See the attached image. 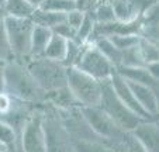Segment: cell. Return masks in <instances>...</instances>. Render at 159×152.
I'll return each mask as SVG.
<instances>
[{
  "instance_id": "20",
  "label": "cell",
  "mask_w": 159,
  "mask_h": 152,
  "mask_svg": "<svg viewBox=\"0 0 159 152\" xmlns=\"http://www.w3.org/2000/svg\"><path fill=\"white\" fill-rule=\"evenodd\" d=\"M94 21L97 24H106V23H111V21L117 20L114 14V9L111 4V0H99L96 4V7L92 12Z\"/></svg>"
},
{
  "instance_id": "27",
  "label": "cell",
  "mask_w": 159,
  "mask_h": 152,
  "mask_svg": "<svg viewBox=\"0 0 159 152\" xmlns=\"http://www.w3.org/2000/svg\"><path fill=\"white\" fill-rule=\"evenodd\" d=\"M139 37H142L145 39H149L152 42H158L159 41L158 20H142L141 28H139Z\"/></svg>"
},
{
  "instance_id": "23",
  "label": "cell",
  "mask_w": 159,
  "mask_h": 152,
  "mask_svg": "<svg viewBox=\"0 0 159 152\" xmlns=\"http://www.w3.org/2000/svg\"><path fill=\"white\" fill-rule=\"evenodd\" d=\"M83 45L84 44H80V42H78L76 39H68L65 58H63V61H62V63L66 66V68H69V66H75L76 61H78L82 49H83Z\"/></svg>"
},
{
  "instance_id": "19",
  "label": "cell",
  "mask_w": 159,
  "mask_h": 152,
  "mask_svg": "<svg viewBox=\"0 0 159 152\" xmlns=\"http://www.w3.org/2000/svg\"><path fill=\"white\" fill-rule=\"evenodd\" d=\"M34 9L27 0H4L3 10L4 16L10 17H18V18H30L33 14Z\"/></svg>"
},
{
  "instance_id": "34",
  "label": "cell",
  "mask_w": 159,
  "mask_h": 152,
  "mask_svg": "<svg viewBox=\"0 0 159 152\" xmlns=\"http://www.w3.org/2000/svg\"><path fill=\"white\" fill-rule=\"evenodd\" d=\"M27 2H28V3H30L33 7H35V9H37V7H39V4H41L44 0H27Z\"/></svg>"
},
{
  "instance_id": "4",
  "label": "cell",
  "mask_w": 159,
  "mask_h": 152,
  "mask_svg": "<svg viewBox=\"0 0 159 152\" xmlns=\"http://www.w3.org/2000/svg\"><path fill=\"white\" fill-rule=\"evenodd\" d=\"M66 86L80 106H97L102 96V82L75 66L66 68Z\"/></svg>"
},
{
  "instance_id": "29",
  "label": "cell",
  "mask_w": 159,
  "mask_h": 152,
  "mask_svg": "<svg viewBox=\"0 0 159 152\" xmlns=\"http://www.w3.org/2000/svg\"><path fill=\"white\" fill-rule=\"evenodd\" d=\"M14 101L16 99L6 90L0 92V117H7L14 113Z\"/></svg>"
},
{
  "instance_id": "8",
  "label": "cell",
  "mask_w": 159,
  "mask_h": 152,
  "mask_svg": "<svg viewBox=\"0 0 159 152\" xmlns=\"http://www.w3.org/2000/svg\"><path fill=\"white\" fill-rule=\"evenodd\" d=\"M20 149L25 152L47 151L44 120L39 114H33L24 121L20 131Z\"/></svg>"
},
{
  "instance_id": "18",
  "label": "cell",
  "mask_w": 159,
  "mask_h": 152,
  "mask_svg": "<svg viewBox=\"0 0 159 152\" xmlns=\"http://www.w3.org/2000/svg\"><path fill=\"white\" fill-rule=\"evenodd\" d=\"M66 45H68V39L58 35V34H55V33H52L51 38H49L48 44H47V47H45V49H44L42 57H47L52 61L62 62L63 58H65Z\"/></svg>"
},
{
  "instance_id": "25",
  "label": "cell",
  "mask_w": 159,
  "mask_h": 152,
  "mask_svg": "<svg viewBox=\"0 0 159 152\" xmlns=\"http://www.w3.org/2000/svg\"><path fill=\"white\" fill-rule=\"evenodd\" d=\"M108 38L118 49L123 51L138 44L139 34H114V35H108Z\"/></svg>"
},
{
  "instance_id": "12",
  "label": "cell",
  "mask_w": 159,
  "mask_h": 152,
  "mask_svg": "<svg viewBox=\"0 0 159 152\" xmlns=\"http://www.w3.org/2000/svg\"><path fill=\"white\" fill-rule=\"evenodd\" d=\"M158 0H111L117 20L129 21L139 17L149 4Z\"/></svg>"
},
{
  "instance_id": "11",
  "label": "cell",
  "mask_w": 159,
  "mask_h": 152,
  "mask_svg": "<svg viewBox=\"0 0 159 152\" xmlns=\"http://www.w3.org/2000/svg\"><path fill=\"white\" fill-rule=\"evenodd\" d=\"M129 89L134 93L135 99L138 101L141 107L149 114L152 118H156L159 113V99H158V89H153L147 85L141 83H134V82H128Z\"/></svg>"
},
{
  "instance_id": "16",
  "label": "cell",
  "mask_w": 159,
  "mask_h": 152,
  "mask_svg": "<svg viewBox=\"0 0 159 152\" xmlns=\"http://www.w3.org/2000/svg\"><path fill=\"white\" fill-rule=\"evenodd\" d=\"M89 42H93L96 45V48L110 61L113 65L117 68L120 66V62H121V51L116 47L113 42L110 41L108 37H103V35H99V37H94L92 38Z\"/></svg>"
},
{
  "instance_id": "36",
  "label": "cell",
  "mask_w": 159,
  "mask_h": 152,
  "mask_svg": "<svg viewBox=\"0 0 159 152\" xmlns=\"http://www.w3.org/2000/svg\"><path fill=\"white\" fill-rule=\"evenodd\" d=\"M4 151H6V148H4V146L0 144V152H4Z\"/></svg>"
},
{
  "instance_id": "14",
  "label": "cell",
  "mask_w": 159,
  "mask_h": 152,
  "mask_svg": "<svg viewBox=\"0 0 159 152\" xmlns=\"http://www.w3.org/2000/svg\"><path fill=\"white\" fill-rule=\"evenodd\" d=\"M52 35L51 28L42 27V25H35L33 27L31 33V45H30V58L34 57H42L44 49L48 44L49 38Z\"/></svg>"
},
{
  "instance_id": "10",
  "label": "cell",
  "mask_w": 159,
  "mask_h": 152,
  "mask_svg": "<svg viewBox=\"0 0 159 152\" xmlns=\"http://www.w3.org/2000/svg\"><path fill=\"white\" fill-rule=\"evenodd\" d=\"M110 83H111L113 90H114V93L117 94V97L123 101L132 113H135L137 116H139L144 120H156V118H152V117L141 107V104H139L138 101H137V99H135L134 93L129 89L127 81L124 78H121L117 72H114V73L110 76Z\"/></svg>"
},
{
  "instance_id": "3",
  "label": "cell",
  "mask_w": 159,
  "mask_h": 152,
  "mask_svg": "<svg viewBox=\"0 0 159 152\" xmlns=\"http://www.w3.org/2000/svg\"><path fill=\"white\" fill-rule=\"evenodd\" d=\"M3 24L10 44V49L13 54V61L25 63L30 59L31 33H33L34 27L33 21L30 18L4 16Z\"/></svg>"
},
{
  "instance_id": "31",
  "label": "cell",
  "mask_w": 159,
  "mask_h": 152,
  "mask_svg": "<svg viewBox=\"0 0 159 152\" xmlns=\"http://www.w3.org/2000/svg\"><path fill=\"white\" fill-rule=\"evenodd\" d=\"M83 17H84V12H82V10H79V9H72L65 13V21L69 24L73 30H76V28L80 25Z\"/></svg>"
},
{
  "instance_id": "2",
  "label": "cell",
  "mask_w": 159,
  "mask_h": 152,
  "mask_svg": "<svg viewBox=\"0 0 159 152\" xmlns=\"http://www.w3.org/2000/svg\"><path fill=\"white\" fill-rule=\"evenodd\" d=\"M47 96L66 86V66L47 57H34L24 63Z\"/></svg>"
},
{
  "instance_id": "5",
  "label": "cell",
  "mask_w": 159,
  "mask_h": 152,
  "mask_svg": "<svg viewBox=\"0 0 159 152\" xmlns=\"http://www.w3.org/2000/svg\"><path fill=\"white\" fill-rule=\"evenodd\" d=\"M99 106L108 114L113 121L120 127L123 131H131L135 125L144 118L132 113L123 101L117 97L111 87L110 79L102 81V96H100Z\"/></svg>"
},
{
  "instance_id": "17",
  "label": "cell",
  "mask_w": 159,
  "mask_h": 152,
  "mask_svg": "<svg viewBox=\"0 0 159 152\" xmlns=\"http://www.w3.org/2000/svg\"><path fill=\"white\" fill-rule=\"evenodd\" d=\"M30 20L35 25H42V27L52 28L54 25L62 23L65 20V13H58V12H51V10L45 9H34L33 14L30 16Z\"/></svg>"
},
{
  "instance_id": "15",
  "label": "cell",
  "mask_w": 159,
  "mask_h": 152,
  "mask_svg": "<svg viewBox=\"0 0 159 152\" xmlns=\"http://www.w3.org/2000/svg\"><path fill=\"white\" fill-rule=\"evenodd\" d=\"M0 144L6 151H18L20 149V135L11 122L0 117Z\"/></svg>"
},
{
  "instance_id": "21",
  "label": "cell",
  "mask_w": 159,
  "mask_h": 152,
  "mask_svg": "<svg viewBox=\"0 0 159 152\" xmlns=\"http://www.w3.org/2000/svg\"><path fill=\"white\" fill-rule=\"evenodd\" d=\"M144 63H151V62H159V47L158 42H152L149 39H145L139 37V41L137 44Z\"/></svg>"
},
{
  "instance_id": "32",
  "label": "cell",
  "mask_w": 159,
  "mask_h": 152,
  "mask_svg": "<svg viewBox=\"0 0 159 152\" xmlns=\"http://www.w3.org/2000/svg\"><path fill=\"white\" fill-rule=\"evenodd\" d=\"M73 2H75L76 9L82 10L84 13H92L99 0H73Z\"/></svg>"
},
{
  "instance_id": "26",
  "label": "cell",
  "mask_w": 159,
  "mask_h": 152,
  "mask_svg": "<svg viewBox=\"0 0 159 152\" xmlns=\"http://www.w3.org/2000/svg\"><path fill=\"white\" fill-rule=\"evenodd\" d=\"M39 9L51 10V12H58V13H66L75 7V2L73 0H44L39 4Z\"/></svg>"
},
{
  "instance_id": "22",
  "label": "cell",
  "mask_w": 159,
  "mask_h": 152,
  "mask_svg": "<svg viewBox=\"0 0 159 152\" xmlns=\"http://www.w3.org/2000/svg\"><path fill=\"white\" fill-rule=\"evenodd\" d=\"M94 24H96V21H94L92 13H84V17L82 20L80 25L76 28V34H75L76 41L80 42V44L89 42L90 37H92L93 30H94Z\"/></svg>"
},
{
  "instance_id": "9",
  "label": "cell",
  "mask_w": 159,
  "mask_h": 152,
  "mask_svg": "<svg viewBox=\"0 0 159 152\" xmlns=\"http://www.w3.org/2000/svg\"><path fill=\"white\" fill-rule=\"evenodd\" d=\"M142 151L156 152L159 149V127L156 120H142L131 130Z\"/></svg>"
},
{
  "instance_id": "35",
  "label": "cell",
  "mask_w": 159,
  "mask_h": 152,
  "mask_svg": "<svg viewBox=\"0 0 159 152\" xmlns=\"http://www.w3.org/2000/svg\"><path fill=\"white\" fill-rule=\"evenodd\" d=\"M4 18V10H3V6L0 4V21H3Z\"/></svg>"
},
{
  "instance_id": "24",
  "label": "cell",
  "mask_w": 159,
  "mask_h": 152,
  "mask_svg": "<svg viewBox=\"0 0 159 152\" xmlns=\"http://www.w3.org/2000/svg\"><path fill=\"white\" fill-rule=\"evenodd\" d=\"M120 66H145L144 61H142L141 55H139V51H138V47H137V45L121 51Z\"/></svg>"
},
{
  "instance_id": "7",
  "label": "cell",
  "mask_w": 159,
  "mask_h": 152,
  "mask_svg": "<svg viewBox=\"0 0 159 152\" xmlns=\"http://www.w3.org/2000/svg\"><path fill=\"white\" fill-rule=\"evenodd\" d=\"M75 68L90 75L97 81H106L116 72V66L96 48L93 42H86L83 45L80 55L75 63Z\"/></svg>"
},
{
  "instance_id": "13",
  "label": "cell",
  "mask_w": 159,
  "mask_h": 152,
  "mask_svg": "<svg viewBox=\"0 0 159 152\" xmlns=\"http://www.w3.org/2000/svg\"><path fill=\"white\" fill-rule=\"evenodd\" d=\"M116 72L128 82L147 85L153 89H159V79L153 78L145 66H118L116 68Z\"/></svg>"
},
{
  "instance_id": "6",
  "label": "cell",
  "mask_w": 159,
  "mask_h": 152,
  "mask_svg": "<svg viewBox=\"0 0 159 152\" xmlns=\"http://www.w3.org/2000/svg\"><path fill=\"white\" fill-rule=\"evenodd\" d=\"M80 116L86 125L100 138L108 141H120L125 145V132L108 117V114L97 106H80Z\"/></svg>"
},
{
  "instance_id": "30",
  "label": "cell",
  "mask_w": 159,
  "mask_h": 152,
  "mask_svg": "<svg viewBox=\"0 0 159 152\" xmlns=\"http://www.w3.org/2000/svg\"><path fill=\"white\" fill-rule=\"evenodd\" d=\"M51 31H52V33H55V34H58V35L63 37V38H66V39H75L76 30H73V28L70 27V25L66 23L65 20H63L62 23L54 25V27L51 28Z\"/></svg>"
},
{
  "instance_id": "1",
  "label": "cell",
  "mask_w": 159,
  "mask_h": 152,
  "mask_svg": "<svg viewBox=\"0 0 159 152\" xmlns=\"http://www.w3.org/2000/svg\"><path fill=\"white\" fill-rule=\"evenodd\" d=\"M4 90L23 103L47 100V93L37 83L24 63L9 61L4 63Z\"/></svg>"
},
{
  "instance_id": "28",
  "label": "cell",
  "mask_w": 159,
  "mask_h": 152,
  "mask_svg": "<svg viewBox=\"0 0 159 152\" xmlns=\"http://www.w3.org/2000/svg\"><path fill=\"white\" fill-rule=\"evenodd\" d=\"M9 61H13V54L4 30V24L3 21H0V62H9Z\"/></svg>"
},
{
  "instance_id": "33",
  "label": "cell",
  "mask_w": 159,
  "mask_h": 152,
  "mask_svg": "<svg viewBox=\"0 0 159 152\" xmlns=\"http://www.w3.org/2000/svg\"><path fill=\"white\" fill-rule=\"evenodd\" d=\"M4 63L6 62H0V92L4 90Z\"/></svg>"
},
{
  "instance_id": "37",
  "label": "cell",
  "mask_w": 159,
  "mask_h": 152,
  "mask_svg": "<svg viewBox=\"0 0 159 152\" xmlns=\"http://www.w3.org/2000/svg\"><path fill=\"white\" fill-rule=\"evenodd\" d=\"M3 3H4V0H0V4H2V6H3Z\"/></svg>"
}]
</instances>
